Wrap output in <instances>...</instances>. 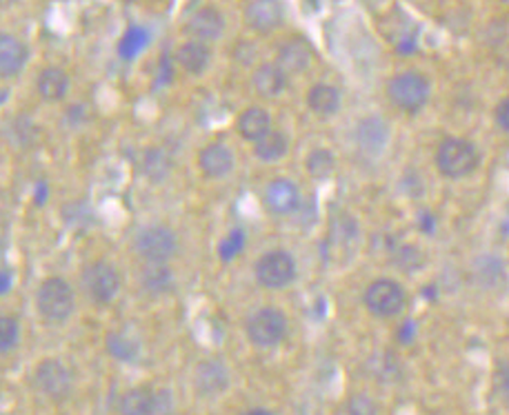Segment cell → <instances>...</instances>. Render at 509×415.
I'll list each match as a JSON object with an SVG mask.
<instances>
[{
	"mask_svg": "<svg viewBox=\"0 0 509 415\" xmlns=\"http://www.w3.org/2000/svg\"><path fill=\"white\" fill-rule=\"evenodd\" d=\"M36 311L47 325H63L76 311L74 287L65 278H45L36 289Z\"/></svg>",
	"mask_w": 509,
	"mask_h": 415,
	"instance_id": "cell-1",
	"label": "cell"
},
{
	"mask_svg": "<svg viewBox=\"0 0 509 415\" xmlns=\"http://www.w3.org/2000/svg\"><path fill=\"white\" fill-rule=\"evenodd\" d=\"M432 96V83L425 74L407 69V72H398L387 80V98L394 105L398 111L405 114H416L430 103Z\"/></svg>",
	"mask_w": 509,
	"mask_h": 415,
	"instance_id": "cell-2",
	"label": "cell"
},
{
	"mask_svg": "<svg viewBox=\"0 0 509 415\" xmlns=\"http://www.w3.org/2000/svg\"><path fill=\"white\" fill-rule=\"evenodd\" d=\"M436 169L450 180H463L472 176L481 165V154L476 145L465 138H445L438 145L434 156Z\"/></svg>",
	"mask_w": 509,
	"mask_h": 415,
	"instance_id": "cell-3",
	"label": "cell"
},
{
	"mask_svg": "<svg viewBox=\"0 0 509 415\" xmlns=\"http://www.w3.org/2000/svg\"><path fill=\"white\" fill-rule=\"evenodd\" d=\"M290 322L280 309L263 307L251 313L245 322L247 342L256 349H274L287 338Z\"/></svg>",
	"mask_w": 509,
	"mask_h": 415,
	"instance_id": "cell-4",
	"label": "cell"
},
{
	"mask_svg": "<svg viewBox=\"0 0 509 415\" xmlns=\"http://www.w3.org/2000/svg\"><path fill=\"white\" fill-rule=\"evenodd\" d=\"M32 384L49 402H63L72 396L74 378L69 367L58 358H43L32 373Z\"/></svg>",
	"mask_w": 509,
	"mask_h": 415,
	"instance_id": "cell-5",
	"label": "cell"
},
{
	"mask_svg": "<svg viewBox=\"0 0 509 415\" xmlns=\"http://www.w3.org/2000/svg\"><path fill=\"white\" fill-rule=\"evenodd\" d=\"M296 273H299V267H296L294 256L285 249L265 251L254 265L256 282L270 291L287 289L296 280Z\"/></svg>",
	"mask_w": 509,
	"mask_h": 415,
	"instance_id": "cell-6",
	"label": "cell"
},
{
	"mask_svg": "<svg viewBox=\"0 0 509 415\" xmlns=\"http://www.w3.org/2000/svg\"><path fill=\"white\" fill-rule=\"evenodd\" d=\"M134 249L143 262H169L178 253L180 240L171 227L149 225L136 234Z\"/></svg>",
	"mask_w": 509,
	"mask_h": 415,
	"instance_id": "cell-7",
	"label": "cell"
},
{
	"mask_svg": "<svg viewBox=\"0 0 509 415\" xmlns=\"http://www.w3.org/2000/svg\"><path fill=\"white\" fill-rule=\"evenodd\" d=\"M362 302H365V309L372 316L390 320L405 309L407 291L401 282L390 280V278H378L372 285H367L365 293H362Z\"/></svg>",
	"mask_w": 509,
	"mask_h": 415,
	"instance_id": "cell-8",
	"label": "cell"
},
{
	"mask_svg": "<svg viewBox=\"0 0 509 415\" xmlns=\"http://www.w3.org/2000/svg\"><path fill=\"white\" fill-rule=\"evenodd\" d=\"M120 273L112 262L96 260L85 267L83 271V287L87 298L96 305H109L120 293Z\"/></svg>",
	"mask_w": 509,
	"mask_h": 415,
	"instance_id": "cell-9",
	"label": "cell"
},
{
	"mask_svg": "<svg viewBox=\"0 0 509 415\" xmlns=\"http://www.w3.org/2000/svg\"><path fill=\"white\" fill-rule=\"evenodd\" d=\"M229 369L225 367V362L214 360V358L200 360L191 371V387H194L196 396L203 400L220 398L229 389Z\"/></svg>",
	"mask_w": 509,
	"mask_h": 415,
	"instance_id": "cell-10",
	"label": "cell"
},
{
	"mask_svg": "<svg viewBox=\"0 0 509 415\" xmlns=\"http://www.w3.org/2000/svg\"><path fill=\"white\" fill-rule=\"evenodd\" d=\"M263 207L271 216H291L300 207V189L294 180L274 178L263 189Z\"/></svg>",
	"mask_w": 509,
	"mask_h": 415,
	"instance_id": "cell-11",
	"label": "cell"
},
{
	"mask_svg": "<svg viewBox=\"0 0 509 415\" xmlns=\"http://www.w3.org/2000/svg\"><path fill=\"white\" fill-rule=\"evenodd\" d=\"M285 23V9L280 0H249L245 7V25L251 32L267 36Z\"/></svg>",
	"mask_w": 509,
	"mask_h": 415,
	"instance_id": "cell-12",
	"label": "cell"
},
{
	"mask_svg": "<svg viewBox=\"0 0 509 415\" xmlns=\"http://www.w3.org/2000/svg\"><path fill=\"white\" fill-rule=\"evenodd\" d=\"M225 16L220 14V9L205 5V7L196 9L194 14L185 23V34L194 40H203V43H216L223 38L225 34Z\"/></svg>",
	"mask_w": 509,
	"mask_h": 415,
	"instance_id": "cell-13",
	"label": "cell"
},
{
	"mask_svg": "<svg viewBox=\"0 0 509 415\" xmlns=\"http://www.w3.org/2000/svg\"><path fill=\"white\" fill-rule=\"evenodd\" d=\"M196 163H199L200 174L208 180H223L234 171L236 158L234 151L225 143H209L199 151Z\"/></svg>",
	"mask_w": 509,
	"mask_h": 415,
	"instance_id": "cell-14",
	"label": "cell"
},
{
	"mask_svg": "<svg viewBox=\"0 0 509 415\" xmlns=\"http://www.w3.org/2000/svg\"><path fill=\"white\" fill-rule=\"evenodd\" d=\"M276 63L285 69L287 76L305 74L314 63V49L305 38H290L279 47Z\"/></svg>",
	"mask_w": 509,
	"mask_h": 415,
	"instance_id": "cell-15",
	"label": "cell"
},
{
	"mask_svg": "<svg viewBox=\"0 0 509 415\" xmlns=\"http://www.w3.org/2000/svg\"><path fill=\"white\" fill-rule=\"evenodd\" d=\"M29 60V49L14 34H0V80L18 76Z\"/></svg>",
	"mask_w": 509,
	"mask_h": 415,
	"instance_id": "cell-16",
	"label": "cell"
},
{
	"mask_svg": "<svg viewBox=\"0 0 509 415\" xmlns=\"http://www.w3.org/2000/svg\"><path fill=\"white\" fill-rule=\"evenodd\" d=\"M176 65L183 69L185 74L189 76H203L209 69L211 65V49L209 43H203V40H194L189 38L188 43L180 45L174 54Z\"/></svg>",
	"mask_w": 509,
	"mask_h": 415,
	"instance_id": "cell-17",
	"label": "cell"
},
{
	"mask_svg": "<svg viewBox=\"0 0 509 415\" xmlns=\"http://www.w3.org/2000/svg\"><path fill=\"white\" fill-rule=\"evenodd\" d=\"M287 80H290V76L276 60L274 63H260L251 74V87L260 98H276L285 91Z\"/></svg>",
	"mask_w": 509,
	"mask_h": 415,
	"instance_id": "cell-18",
	"label": "cell"
},
{
	"mask_svg": "<svg viewBox=\"0 0 509 415\" xmlns=\"http://www.w3.org/2000/svg\"><path fill=\"white\" fill-rule=\"evenodd\" d=\"M387 140H390V127L382 123L378 116L362 118L356 127V145L365 154L378 156L387 147Z\"/></svg>",
	"mask_w": 509,
	"mask_h": 415,
	"instance_id": "cell-19",
	"label": "cell"
},
{
	"mask_svg": "<svg viewBox=\"0 0 509 415\" xmlns=\"http://www.w3.org/2000/svg\"><path fill=\"white\" fill-rule=\"evenodd\" d=\"M72 78L60 67H45L36 78V94L43 103H60L69 94Z\"/></svg>",
	"mask_w": 509,
	"mask_h": 415,
	"instance_id": "cell-20",
	"label": "cell"
},
{
	"mask_svg": "<svg viewBox=\"0 0 509 415\" xmlns=\"http://www.w3.org/2000/svg\"><path fill=\"white\" fill-rule=\"evenodd\" d=\"M270 129H271L270 111L265 107H259V105H251V107L240 111L239 120H236V131H239V136L251 145H254L259 138H263Z\"/></svg>",
	"mask_w": 509,
	"mask_h": 415,
	"instance_id": "cell-21",
	"label": "cell"
},
{
	"mask_svg": "<svg viewBox=\"0 0 509 415\" xmlns=\"http://www.w3.org/2000/svg\"><path fill=\"white\" fill-rule=\"evenodd\" d=\"M305 100L311 114L321 116V118H331V116L339 114L342 107V96L339 87L327 83H319L314 85V87H310Z\"/></svg>",
	"mask_w": 509,
	"mask_h": 415,
	"instance_id": "cell-22",
	"label": "cell"
},
{
	"mask_svg": "<svg viewBox=\"0 0 509 415\" xmlns=\"http://www.w3.org/2000/svg\"><path fill=\"white\" fill-rule=\"evenodd\" d=\"M174 171V158L163 149V147H148L140 156V174L154 185L165 182Z\"/></svg>",
	"mask_w": 509,
	"mask_h": 415,
	"instance_id": "cell-23",
	"label": "cell"
},
{
	"mask_svg": "<svg viewBox=\"0 0 509 415\" xmlns=\"http://www.w3.org/2000/svg\"><path fill=\"white\" fill-rule=\"evenodd\" d=\"M138 280L149 296H165L174 289V273L169 269V262H145Z\"/></svg>",
	"mask_w": 509,
	"mask_h": 415,
	"instance_id": "cell-24",
	"label": "cell"
},
{
	"mask_svg": "<svg viewBox=\"0 0 509 415\" xmlns=\"http://www.w3.org/2000/svg\"><path fill=\"white\" fill-rule=\"evenodd\" d=\"M105 351L118 362H134L140 356V340L125 329H114L105 336Z\"/></svg>",
	"mask_w": 509,
	"mask_h": 415,
	"instance_id": "cell-25",
	"label": "cell"
},
{
	"mask_svg": "<svg viewBox=\"0 0 509 415\" xmlns=\"http://www.w3.org/2000/svg\"><path fill=\"white\" fill-rule=\"evenodd\" d=\"M290 151V138L279 129H270L263 138H259L254 143V156L260 163L274 165L279 160H283Z\"/></svg>",
	"mask_w": 509,
	"mask_h": 415,
	"instance_id": "cell-26",
	"label": "cell"
},
{
	"mask_svg": "<svg viewBox=\"0 0 509 415\" xmlns=\"http://www.w3.org/2000/svg\"><path fill=\"white\" fill-rule=\"evenodd\" d=\"M118 411L127 415H145L154 411V389L136 387L123 393L118 402Z\"/></svg>",
	"mask_w": 509,
	"mask_h": 415,
	"instance_id": "cell-27",
	"label": "cell"
},
{
	"mask_svg": "<svg viewBox=\"0 0 509 415\" xmlns=\"http://www.w3.org/2000/svg\"><path fill=\"white\" fill-rule=\"evenodd\" d=\"M305 169L314 180H327L336 169L334 151L325 149V147L311 149L305 158Z\"/></svg>",
	"mask_w": 509,
	"mask_h": 415,
	"instance_id": "cell-28",
	"label": "cell"
},
{
	"mask_svg": "<svg viewBox=\"0 0 509 415\" xmlns=\"http://www.w3.org/2000/svg\"><path fill=\"white\" fill-rule=\"evenodd\" d=\"M20 340V325L16 318L0 316V353H9Z\"/></svg>",
	"mask_w": 509,
	"mask_h": 415,
	"instance_id": "cell-29",
	"label": "cell"
},
{
	"mask_svg": "<svg viewBox=\"0 0 509 415\" xmlns=\"http://www.w3.org/2000/svg\"><path fill=\"white\" fill-rule=\"evenodd\" d=\"M145 43H148V34H145L143 29H127V34L120 40V54H123V58H132V56H136L145 47Z\"/></svg>",
	"mask_w": 509,
	"mask_h": 415,
	"instance_id": "cell-30",
	"label": "cell"
},
{
	"mask_svg": "<svg viewBox=\"0 0 509 415\" xmlns=\"http://www.w3.org/2000/svg\"><path fill=\"white\" fill-rule=\"evenodd\" d=\"M345 413H351V415H372V413H378V407H376V402L370 396H365V393H356V396H351L350 400H347Z\"/></svg>",
	"mask_w": 509,
	"mask_h": 415,
	"instance_id": "cell-31",
	"label": "cell"
},
{
	"mask_svg": "<svg viewBox=\"0 0 509 415\" xmlns=\"http://www.w3.org/2000/svg\"><path fill=\"white\" fill-rule=\"evenodd\" d=\"M174 411V396L169 389H154V411L151 413H171Z\"/></svg>",
	"mask_w": 509,
	"mask_h": 415,
	"instance_id": "cell-32",
	"label": "cell"
},
{
	"mask_svg": "<svg viewBox=\"0 0 509 415\" xmlns=\"http://www.w3.org/2000/svg\"><path fill=\"white\" fill-rule=\"evenodd\" d=\"M496 387L503 393V398L509 400V358L498 364L496 369Z\"/></svg>",
	"mask_w": 509,
	"mask_h": 415,
	"instance_id": "cell-33",
	"label": "cell"
},
{
	"mask_svg": "<svg viewBox=\"0 0 509 415\" xmlns=\"http://www.w3.org/2000/svg\"><path fill=\"white\" fill-rule=\"evenodd\" d=\"M494 118H496V125L501 127L505 134H509V96H505V98L496 105V109H494Z\"/></svg>",
	"mask_w": 509,
	"mask_h": 415,
	"instance_id": "cell-34",
	"label": "cell"
},
{
	"mask_svg": "<svg viewBox=\"0 0 509 415\" xmlns=\"http://www.w3.org/2000/svg\"><path fill=\"white\" fill-rule=\"evenodd\" d=\"M254 45L251 43H239V47L234 49V58L239 60L240 65H251V60H254Z\"/></svg>",
	"mask_w": 509,
	"mask_h": 415,
	"instance_id": "cell-35",
	"label": "cell"
},
{
	"mask_svg": "<svg viewBox=\"0 0 509 415\" xmlns=\"http://www.w3.org/2000/svg\"><path fill=\"white\" fill-rule=\"evenodd\" d=\"M9 3H14V0H0V7H7Z\"/></svg>",
	"mask_w": 509,
	"mask_h": 415,
	"instance_id": "cell-36",
	"label": "cell"
}]
</instances>
